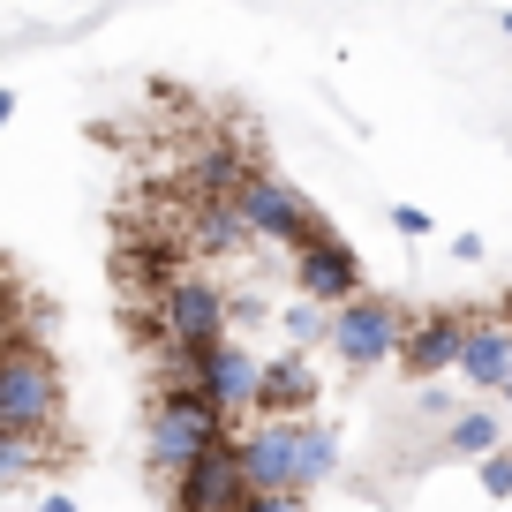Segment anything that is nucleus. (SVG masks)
<instances>
[{"instance_id":"nucleus-17","label":"nucleus","mask_w":512,"mask_h":512,"mask_svg":"<svg viewBox=\"0 0 512 512\" xmlns=\"http://www.w3.org/2000/svg\"><path fill=\"white\" fill-rule=\"evenodd\" d=\"M324 324H332V309H324V302H309V294H302V302L287 309V339H294V347H309V339H324Z\"/></svg>"},{"instance_id":"nucleus-18","label":"nucleus","mask_w":512,"mask_h":512,"mask_svg":"<svg viewBox=\"0 0 512 512\" xmlns=\"http://www.w3.org/2000/svg\"><path fill=\"white\" fill-rule=\"evenodd\" d=\"M475 482H482L490 497H512V452H505V445L482 452V460H475Z\"/></svg>"},{"instance_id":"nucleus-23","label":"nucleus","mask_w":512,"mask_h":512,"mask_svg":"<svg viewBox=\"0 0 512 512\" xmlns=\"http://www.w3.org/2000/svg\"><path fill=\"white\" fill-rule=\"evenodd\" d=\"M38 512H76V497H46V505H38Z\"/></svg>"},{"instance_id":"nucleus-11","label":"nucleus","mask_w":512,"mask_h":512,"mask_svg":"<svg viewBox=\"0 0 512 512\" xmlns=\"http://www.w3.org/2000/svg\"><path fill=\"white\" fill-rule=\"evenodd\" d=\"M324 400L317 384V362H309V347H287L264 362V384H256V415H309V407Z\"/></svg>"},{"instance_id":"nucleus-22","label":"nucleus","mask_w":512,"mask_h":512,"mask_svg":"<svg viewBox=\"0 0 512 512\" xmlns=\"http://www.w3.org/2000/svg\"><path fill=\"white\" fill-rule=\"evenodd\" d=\"M452 256H460V264H482V234H452Z\"/></svg>"},{"instance_id":"nucleus-21","label":"nucleus","mask_w":512,"mask_h":512,"mask_svg":"<svg viewBox=\"0 0 512 512\" xmlns=\"http://www.w3.org/2000/svg\"><path fill=\"white\" fill-rule=\"evenodd\" d=\"M415 407H422V415H437V422H452V400H445V384H437V377H422Z\"/></svg>"},{"instance_id":"nucleus-9","label":"nucleus","mask_w":512,"mask_h":512,"mask_svg":"<svg viewBox=\"0 0 512 512\" xmlns=\"http://www.w3.org/2000/svg\"><path fill=\"white\" fill-rule=\"evenodd\" d=\"M460 332H467V309H430V317H407L400 332V369L407 377H445L460 362Z\"/></svg>"},{"instance_id":"nucleus-4","label":"nucleus","mask_w":512,"mask_h":512,"mask_svg":"<svg viewBox=\"0 0 512 512\" xmlns=\"http://www.w3.org/2000/svg\"><path fill=\"white\" fill-rule=\"evenodd\" d=\"M400 332H407V309L392 294H347L324 324V347L339 354L347 369H377V362H400Z\"/></svg>"},{"instance_id":"nucleus-26","label":"nucleus","mask_w":512,"mask_h":512,"mask_svg":"<svg viewBox=\"0 0 512 512\" xmlns=\"http://www.w3.org/2000/svg\"><path fill=\"white\" fill-rule=\"evenodd\" d=\"M497 400H505V407H512V369H505V384H497Z\"/></svg>"},{"instance_id":"nucleus-15","label":"nucleus","mask_w":512,"mask_h":512,"mask_svg":"<svg viewBox=\"0 0 512 512\" xmlns=\"http://www.w3.org/2000/svg\"><path fill=\"white\" fill-rule=\"evenodd\" d=\"M332 467H339V430L332 422H302V490H317Z\"/></svg>"},{"instance_id":"nucleus-2","label":"nucleus","mask_w":512,"mask_h":512,"mask_svg":"<svg viewBox=\"0 0 512 512\" xmlns=\"http://www.w3.org/2000/svg\"><path fill=\"white\" fill-rule=\"evenodd\" d=\"M61 362L38 339H8L0 347V430H61Z\"/></svg>"},{"instance_id":"nucleus-12","label":"nucleus","mask_w":512,"mask_h":512,"mask_svg":"<svg viewBox=\"0 0 512 512\" xmlns=\"http://www.w3.org/2000/svg\"><path fill=\"white\" fill-rule=\"evenodd\" d=\"M249 219L234 211V196H189V256H234L249 249Z\"/></svg>"},{"instance_id":"nucleus-3","label":"nucleus","mask_w":512,"mask_h":512,"mask_svg":"<svg viewBox=\"0 0 512 512\" xmlns=\"http://www.w3.org/2000/svg\"><path fill=\"white\" fill-rule=\"evenodd\" d=\"M151 347H211V339H226V294H219V279H204V272H189L181 264L174 279L159 287V302H151Z\"/></svg>"},{"instance_id":"nucleus-19","label":"nucleus","mask_w":512,"mask_h":512,"mask_svg":"<svg viewBox=\"0 0 512 512\" xmlns=\"http://www.w3.org/2000/svg\"><path fill=\"white\" fill-rule=\"evenodd\" d=\"M241 512H309V497L302 490H249Z\"/></svg>"},{"instance_id":"nucleus-10","label":"nucleus","mask_w":512,"mask_h":512,"mask_svg":"<svg viewBox=\"0 0 512 512\" xmlns=\"http://www.w3.org/2000/svg\"><path fill=\"white\" fill-rule=\"evenodd\" d=\"M460 369L467 384H475V392H497V384H505V369H512V324L497 317H482V309H467V332H460Z\"/></svg>"},{"instance_id":"nucleus-25","label":"nucleus","mask_w":512,"mask_h":512,"mask_svg":"<svg viewBox=\"0 0 512 512\" xmlns=\"http://www.w3.org/2000/svg\"><path fill=\"white\" fill-rule=\"evenodd\" d=\"M497 317H505V324H512V287H505V294H497Z\"/></svg>"},{"instance_id":"nucleus-27","label":"nucleus","mask_w":512,"mask_h":512,"mask_svg":"<svg viewBox=\"0 0 512 512\" xmlns=\"http://www.w3.org/2000/svg\"><path fill=\"white\" fill-rule=\"evenodd\" d=\"M497 31H505V38H512V8H505V16H497Z\"/></svg>"},{"instance_id":"nucleus-8","label":"nucleus","mask_w":512,"mask_h":512,"mask_svg":"<svg viewBox=\"0 0 512 512\" xmlns=\"http://www.w3.org/2000/svg\"><path fill=\"white\" fill-rule=\"evenodd\" d=\"M294 287L309 294V302H324V309H339L347 294H362V256L347 249V241L324 226V234H309L302 249H294Z\"/></svg>"},{"instance_id":"nucleus-7","label":"nucleus","mask_w":512,"mask_h":512,"mask_svg":"<svg viewBox=\"0 0 512 512\" xmlns=\"http://www.w3.org/2000/svg\"><path fill=\"white\" fill-rule=\"evenodd\" d=\"M166 497H174V512H241V497H249L241 445L226 437V445H211L204 460H189L181 475H166Z\"/></svg>"},{"instance_id":"nucleus-14","label":"nucleus","mask_w":512,"mask_h":512,"mask_svg":"<svg viewBox=\"0 0 512 512\" xmlns=\"http://www.w3.org/2000/svg\"><path fill=\"white\" fill-rule=\"evenodd\" d=\"M31 467H53V437L46 430H0V482H23Z\"/></svg>"},{"instance_id":"nucleus-20","label":"nucleus","mask_w":512,"mask_h":512,"mask_svg":"<svg viewBox=\"0 0 512 512\" xmlns=\"http://www.w3.org/2000/svg\"><path fill=\"white\" fill-rule=\"evenodd\" d=\"M392 226H400L407 241H422V234H430L437 219H430V211H422V204H392Z\"/></svg>"},{"instance_id":"nucleus-16","label":"nucleus","mask_w":512,"mask_h":512,"mask_svg":"<svg viewBox=\"0 0 512 512\" xmlns=\"http://www.w3.org/2000/svg\"><path fill=\"white\" fill-rule=\"evenodd\" d=\"M445 452H467V460L497 452V415H490V407H475V415H452V422H445Z\"/></svg>"},{"instance_id":"nucleus-5","label":"nucleus","mask_w":512,"mask_h":512,"mask_svg":"<svg viewBox=\"0 0 512 512\" xmlns=\"http://www.w3.org/2000/svg\"><path fill=\"white\" fill-rule=\"evenodd\" d=\"M234 211L249 219L256 241H279V249H302L309 234H324V211L309 204L294 181H279L272 166H249V181L234 189Z\"/></svg>"},{"instance_id":"nucleus-13","label":"nucleus","mask_w":512,"mask_h":512,"mask_svg":"<svg viewBox=\"0 0 512 512\" xmlns=\"http://www.w3.org/2000/svg\"><path fill=\"white\" fill-rule=\"evenodd\" d=\"M249 166H264V159H249V151H226V144L196 151V166H189V196H234L241 181H249Z\"/></svg>"},{"instance_id":"nucleus-6","label":"nucleus","mask_w":512,"mask_h":512,"mask_svg":"<svg viewBox=\"0 0 512 512\" xmlns=\"http://www.w3.org/2000/svg\"><path fill=\"white\" fill-rule=\"evenodd\" d=\"M302 422L309 415H264L256 430L234 437L249 490H302Z\"/></svg>"},{"instance_id":"nucleus-24","label":"nucleus","mask_w":512,"mask_h":512,"mask_svg":"<svg viewBox=\"0 0 512 512\" xmlns=\"http://www.w3.org/2000/svg\"><path fill=\"white\" fill-rule=\"evenodd\" d=\"M8 113H16V91H0V128H8Z\"/></svg>"},{"instance_id":"nucleus-1","label":"nucleus","mask_w":512,"mask_h":512,"mask_svg":"<svg viewBox=\"0 0 512 512\" xmlns=\"http://www.w3.org/2000/svg\"><path fill=\"white\" fill-rule=\"evenodd\" d=\"M234 437V415H219V407L196 392V384H159L144 407V467L151 475H181L189 460H204L211 445H226Z\"/></svg>"}]
</instances>
